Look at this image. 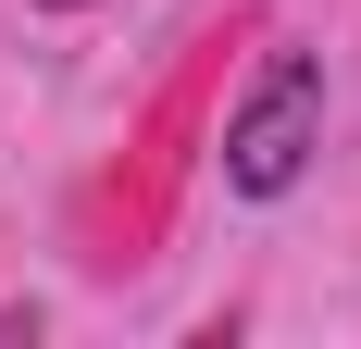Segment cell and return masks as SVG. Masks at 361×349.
<instances>
[{
  "label": "cell",
  "mask_w": 361,
  "mask_h": 349,
  "mask_svg": "<svg viewBox=\"0 0 361 349\" xmlns=\"http://www.w3.org/2000/svg\"><path fill=\"white\" fill-rule=\"evenodd\" d=\"M312 150H324V63L312 50H274L250 75V100L224 112V187L237 200H287L312 174Z\"/></svg>",
  "instance_id": "1"
},
{
  "label": "cell",
  "mask_w": 361,
  "mask_h": 349,
  "mask_svg": "<svg viewBox=\"0 0 361 349\" xmlns=\"http://www.w3.org/2000/svg\"><path fill=\"white\" fill-rule=\"evenodd\" d=\"M37 13H87V0H37Z\"/></svg>",
  "instance_id": "2"
}]
</instances>
